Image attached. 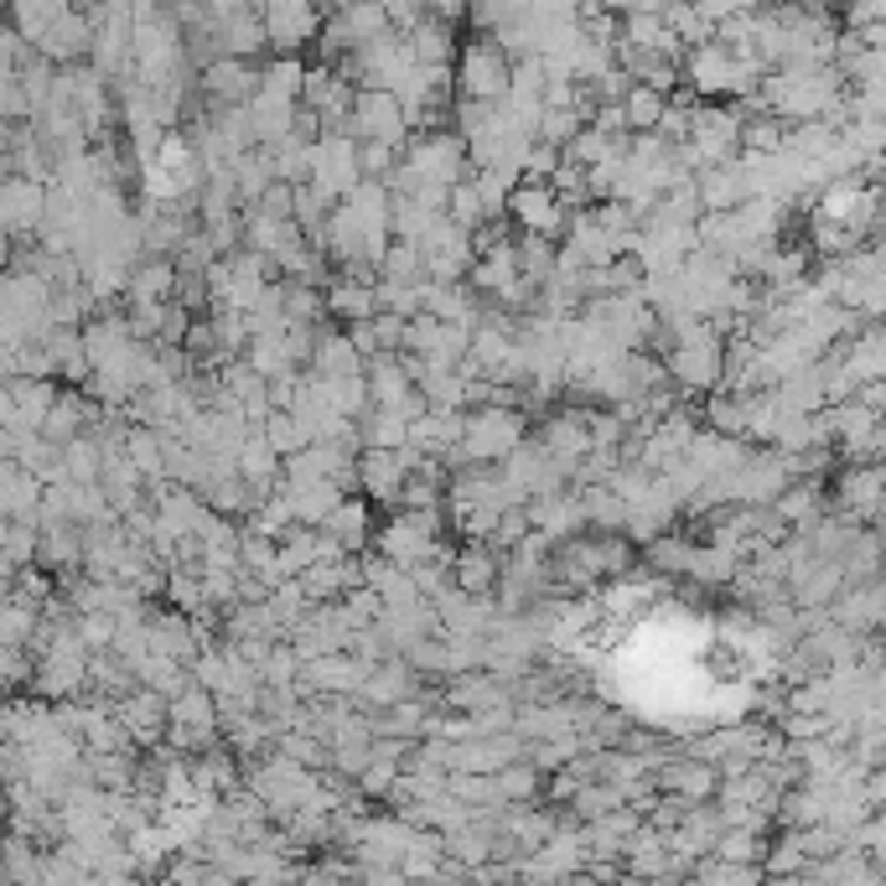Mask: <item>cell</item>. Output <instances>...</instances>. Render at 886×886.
<instances>
[{"mask_svg":"<svg viewBox=\"0 0 886 886\" xmlns=\"http://www.w3.org/2000/svg\"><path fill=\"white\" fill-rule=\"evenodd\" d=\"M601 659L632 680V695L674 705V711H720V700L741 690L757 653L720 628V617H700L690 607H648L617 622Z\"/></svg>","mask_w":886,"mask_h":886,"instance_id":"cell-1","label":"cell"}]
</instances>
